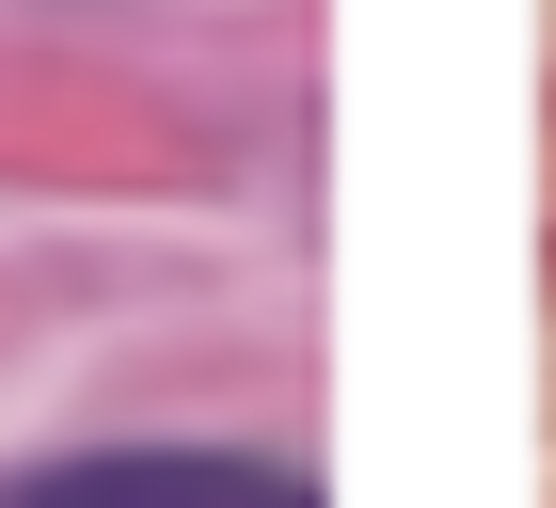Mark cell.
<instances>
[{
	"label": "cell",
	"instance_id": "obj_1",
	"mask_svg": "<svg viewBox=\"0 0 556 508\" xmlns=\"http://www.w3.org/2000/svg\"><path fill=\"white\" fill-rule=\"evenodd\" d=\"M0 508H318L287 461H239V445H96V461L0 477Z\"/></svg>",
	"mask_w": 556,
	"mask_h": 508
}]
</instances>
